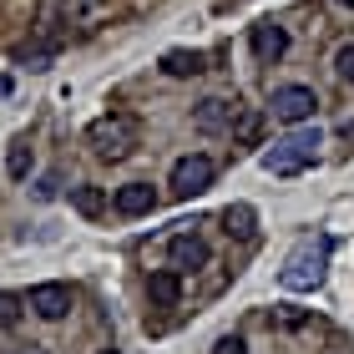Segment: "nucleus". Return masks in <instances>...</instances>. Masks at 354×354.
Masks as SVG:
<instances>
[{"mask_svg":"<svg viewBox=\"0 0 354 354\" xmlns=\"http://www.w3.org/2000/svg\"><path fill=\"white\" fill-rule=\"evenodd\" d=\"M102 15H106V0H41L36 6V30H41V41L61 46L71 36L96 30Z\"/></svg>","mask_w":354,"mask_h":354,"instance_id":"obj_1","label":"nucleus"},{"mask_svg":"<svg viewBox=\"0 0 354 354\" xmlns=\"http://www.w3.org/2000/svg\"><path fill=\"white\" fill-rule=\"evenodd\" d=\"M319 147H324V137H319V127H299V132L279 137L273 147L259 152V167L273 172V177H299L319 162Z\"/></svg>","mask_w":354,"mask_h":354,"instance_id":"obj_2","label":"nucleus"},{"mask_svg":"<svg viewBox=\"0 0 354 354\" xmlns=\"http://www.w3.org/2000/svg\"><path fill=\"white\" fill-rule=\"evenodd\" d=\"M137 137H142V127H137V117H127V111H106V117H96L86 127V147L102 157V162H122V157H132L137 152Z\"/></svg>","mask_w":354,"mask_h":354,"instance_id":"obj_3","label":"nucleus"},{"mask_svg":"<svg viewBox=\"0 0 354 354\" xmlns=\"http://www.w3.org/2000/svg\"><path fill=\"white\" fill-rule=\"evenodd\" d=\"M324 273H329V243L324 238H304V243L283 259L279 283L288 288V294H314V288L324 283Z\"/></svg>","mask_w":354,"mask_h":354,"instance_id":"obj_4","label":"nucleus"},{"mask_svg":"<svg viewBox=\"0 0 354 354\" xmlns=\"http://www.w3.org/2000/svg\"><path fill=\"white\" fill-rule=\"evenodd\" d=\"M213 177H218V162H213V157L187 152V157H177V162H172L167 187H172V198H203V192L213 187Z\"/></svg>","mask_w":354,"mask_h":354,"instance_id":"obj_5","label":"nucleus"},{"mask_svg":"<svg viewBox=\"0 0 354 354\" xmlns=\"http://www.w3.org/2000/svg\"><path fill=\"white\" fill-rule=\"evenodd\" d=\"M238 117H243V102H238V96H203V102L192 106V127L207 132V137H223V132L233 137Z\"/></svg>","mask_w":354,"mask_h":354,"instance_id":"obj_6","label":"nucleus"},{"mask_svg":"<svg viewBox=\"0 0 354 354\" xmlns=\"http://www.w3.org/2000/svg\"><path fill=\"white\" fill-rule=\"evenodd\" d=\"M268 111H273V122H283V127H304L319 111V96H314V86H279L268 96Z\"/></svg>","mask_w":354,"mask_h":354,"instance_id":"obj_7","label":"nucleus"},{"mask_svg":"<svg viewBox=\"0 0 354 354\" xmlns=\"http://www.w3.org/2000/svg\"><path fill=\"white\" fill-rule=\"evenodd\" d=\"M26 309L36 314V319H66L71 314V283H36L30 288V299H26Z\"/></svg>","mask_w":354,"mask_h":354,"instance_id":"obj_8","label":"nucleus"},{"mask_svg":"<svg viewBox=\"0 0 354 354\" xmlns=\"http://www.w3.org/2000/svg\"><path fill=\"white\" fill-rule=\"evenodd\" d=\"M207 259H213V253H207V243L198 233H177L172 243H167V263L177 268V273H198V268H207Z\"/></svg>","mask_w":354,"mask_h":354,"instance_id":"obj_9","label":"nucleus"},{"mask_svg":"<svg viewBox=\"0 0 354 354\" xmlns=\"http://www.w3.org/2000/svg\"><path fill=\"white\" fill-rule=\"evenodd\" d=\"M253 56H259L263 66L283 61V56H288V30L273 26V21H259V26H253Z\"/></svg>","mask_w":354,"mask_h":354,"instance_id":"obj_10","label":"nucleus"},{"mask_svg":"<svg viewBox=\"0 0 354 354\" xmlns=\"http://www.w3.org/2000/svg\"><path fill=\"white\" fill-rule=\"evenodd\" d=\"M111 207H117L122 218H142V213H152V207H157V192H152V183H127V187H117Z\"/></svg>","mask_w":354,"mask_h":354,"instance_id":"obj_11","label":"nucleus"},{"mask_svg":"<svg viewBox=\"0 0 354 354\" xmlns=\"http://www.w3.org/2000/svg\"><path fill=\"white\" fill-rule=\"evenodd\" d=\"M147 294H152L157 309H177V299H183V273L167 263L162 273H152V279H147Z\"/></svg>","mask_w":354,"mask_h":354,"instance_id":"obj_12","label":"nucleus"},{"mask_svg":"<svg viewBox=\"0 0 354 354\" xmlns=\"http://www.w3.org/2000/svg\"><path fill=\"white\" fill-rule=\"evenodd\" d=\"M223 233H228V238H253V233H259V213H253L248 203L223 207Z\"/></svg>","mask_w":354,"mask_h":354,"instance_id":"obj_13","label":"nucleus"},{"mask_svg":"<svg viewBox=\"0 0 354 354\" xmlns=\"http://www.w3.org/2000/svg\"><path fill=\"white\" fill-rule=\"evenodd\" d=\"M162 71L167 76H203L207 71V56L203 51H167L162 56Z\"/></svg>","mask_w":354,"mask_h":354,"instance_id":"obj_14","label":"nucleus"},{"mask_svg":"<svg viewBox=\"0 0 354 354\" xmlns=\"http://www.w3.org/2000/svg\"><path fill=\"white\" fill-rule=\"evenodd\" d=\"M71 207H76L82 218H102V213H106V192L91 187V183H82V187H71Z\"/></svg>","mask_w":354,"mask_h":354,"instance_id":"obj_15","label":"nucleus"},{"mask_svg":"<svg viewBox=\"0 0 354 354\" xmlns=\"http://www.w3.org/2000/svg\"><path fill=\"white\" fill-rule=\"evenodd\" d=\"M6 172H10V177H21V183L30 177V142H26V137H15V142H10V152H6Z\"/></svg>","mask_w":354,"mask_h":354,"instance_id":"obj_16","label":"nucleus"},{"mask_svg":"<svg viewBox=\"0 0 354 354\" xmlns=\"http://www.w3.org/2000/svg\"><path fill=\"white\" fill-rule=\"evenodd\" d=\"M233 137H238V142H248V147H259V137H263V111H248V106H243V117H238Z\"/></svg>","mask_w":354,"mask_h":354,"instance_id":"obj_17","label":"nucleus"},{"mask_svg":"<svg viewBox=\"0 0 354 354\" xmlns=\"http://www.w3.org/2000/svg\"><path fill=\"white\" fill-rule=\"evenodd\" d=\"M51 56H56V46H51V41H41L36 51H21L15 61H21V66H30V71H46V66H51Z\"/></svg>","mask_w":354,"mask_h":354,"instance_id":"obj_18","label":"nucleus"},{"mask_svg":"<svg viewBox=\"0 0 354 354\" xmlns=\"http://www.w3.org/2000/svg\"><path fill=\"white\" fill-rule=\"evenodd\" d=\"M334 76H339V82H354V41L334 51Z\"/></svg>","mask_w":354,"mask_h":354,"instance_id":"obj_19","label":"nucleus"},{"mask_svg":"<svg viewBox=\"0 0 354 354\" xmlns=\"http://www.w3.org/2000/svg\"><path fill=\"white\" fill-rule=\"evenodd\" d=\"M21 309H26L21 294H0V324H15V319H21Z\"/></svg>","mask_w":354,"mask_h":354,"instance_id":"obj_20","label":"nucleus"},{"mask_svg":"<svg viewBox=\"0 0 354 354\" xmlns=\"http://www.w3.org/2000/svg\"><path fill=\"white\" fill-rule=\"evenodd\" d=\"M213 354H248V344H243V334H223L213 344Z\"/></svg>","mask_w":354,"mask_h":354,"instance_id":"obj_21","label":"nucleus"},{"mask_svg":"<svg viewBox=\"0 0 354 354\" xmlns=\"http://www.w3.org/2000/svg\"><path fill=\"white\" fill-rule=\"evenodd\" d=\"M0 96H10V76H0Z\"/></svg>","mask_w":354,"mask_h":354,"instance_id":"obj_22","label":"nucleus"},{"mask_svg":"<svg viewBox=\"0 0 354 354\" xmlns=\"http://www.w3.org/2000/svg\"><path fill=\"white\" fill-rule=\"evenodd\" d=\"M102 354H122V349H102Z\"/></svg>","mask_w":354,"mask_h":354,"instance_id":"obj_23","label":"nucleus"},{"mask_svg":"<svg viewBox=\"0 0 354 354\" xmlns=\"http://www.w3.org/2000/svg\"><path fill=\"white\" fill-rule=\"evenodd\" d=\"M349 137H354V122H349Z\"/></svg>","mask_w":354,"mask_h":354,"instance_id":"obj_24","label":"nucleus"}]
</instances>
